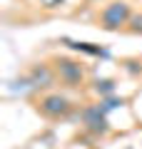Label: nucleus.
Returning <instances> with one entry per match:
<instances>
[{"instance_id": "0eeeda50", "label": "nucleus", "mask_w": 142, "mask_h": 149, "mask_svg": "<svg viewBox=\"0 0 142 149\" xmlns=\"http://www.w3.org/2000/svg\"><path fill=\"white\" fill-rule=\"evenodd\" d=\"M132 32H140V35H142V17H132Z\"/></svg>"}, {"instance_id": "39448f33", "label": "nucleus", "mask_w": 142, "mask_h": 149, "mask_svg": "<svg viewBox=\"0 0 142 149\" xmlns=\"http://www.w3.org/2000/svg\"><path fill=\"white\" fill-rule=\"evenodd\" d=\"M82 122H85V127L90 129V132H95V134H105L107 129V117H105V112H102V107L97 104V107H87V109L82 112Z\"/></svg>"}, {"instance_id": "f03ea898", "label": "nucleus", "mask_w": 142, "mask_h": 149, "mask_svg": "<svg viewBox=\"0 0 142 149\" xmlns=\"http://www.w3.org/2000/svg\"><path fill=\"white\" fill-rule=\"evenodd\" d=\"M130 20H132V13H130V5L125 0H115L110 5H105V10L100 13V25L105 30H120Z\"/></svg>"}, {"instance_id": "423d86ee", "label": "nucleus", "mask_w": 142, "mask_h": 149, "mask_svg": "<svg viewBox=\"0 0 142 149\" xmlns=\"http://www.w3.org/2000/svg\"><path fill=\"white\" fill-rule=\"evenodd\" d=\"M95 92H115V85H112V80H97L95 82Z\"/></svg>"}, {"instance_id": "7ed1b4c3", "label": "nucleus", "mask_w": 142, "mask_h": 149, "mask_svg": "<svg viewBox=\"0 0 142 149\" xmlns=\"http://www.w3.org/2000/svg\"><path fill=\"white\" fill-rule=\"evenodd\" d=\"M53 67H55V72H58L60 82H65L67 87H77L80 82H82V74H85V70H82V65H80V62H75V60L58 57Z\"/></svg>"}, {"instance_id": "f257e3e1", "label": "nucleus", "mask_w": 142, "mask_h": 149, "mask_svg": "<svg viewBox=\"0 0 142 149\" xmlns=\"http://www.w3.org/2000/svg\"><path fill=\"white\" fill-rule=\"evenodd\" d=\"M70 109H72V102H70L65 95H60V92H47V95H42L40 102H37V112H40L45 119L67 117Z\"/></svg>"}, {"instance_id": "20e7f679", "label": "nucleus", "mask_w": 142, "mask_h": 149, "mask_svg": "<svg viewBox=\"0 0 142 149\" xmlns=\"http://www.w3.org/2000/svg\"><path fill=\"white\" fill-rule=\"evenodd\" d=\"M55 80H58L55 67H50V65H45V62L32 65V70L27 72V82H30L32 90H50V87L55 85Z\"/></svg>"}, {"instance_id": "6e6552de", "label": "nucleus", "mask_w": 142, "mask_h": 149, "mask_svg": "<svg viewBox=\"0 0 142 149\" xmlns=\"http://www.w3.org/2000/svg\"><path fill=\"white\" fill-rule=\"evenodd\" d=\"M63 0H42V8H58Z\"/></svg>"}]
</instances>
